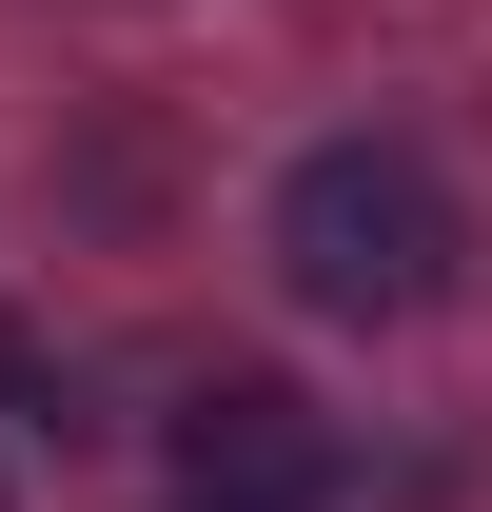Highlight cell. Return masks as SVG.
I'll use <instances>...</instances> for the list:
<instances>
[{
	"label": "cell",
	"mask_w": 492,
	"mask_h": 512,
	"mask_svg": "<svg viewBox=\"0 0 492 512\" xmlns=\"http://www.w3.org/2000/svg\"><path fill=\"white\" fill-rule=\"evenodd\" d=\"M178 473H197V512H296L315 473H335V434H315V394H276V375H197L178 394Z\"/></svg>",
	"instance_id": "7a4b0ae2"
},
{
	"label": "cell",
	"mask_w": 492,
	"mask_h": 512,
	"mask_svg": "<svg viewBox=\"0 0 492 512\" xmlns=\"http://www.w3.org/2000/svg\"><path fill=\"white\" fill-rule=\"evenodd\" d=\"M276 276H296L315 316L394 335V316H433L473 276V217H453V178H433L414 138H315L296 178H276Z\"/></svg>",
	"instance_id": "6da1fadb"
},
{
	"label": "cell",
	"mask_w": 492,
	"mask_h": 512,
	"mask_svg": "<svg viewBox=\"0 0 492 512\" xmlns=\"http://www.w3.org/2000/svg\"><path fill=\"white\" fill-rule=\"evenodd\" d=\"M0 394H20V414H60V375H20V335H0ZM60 434H79V414H60Z\"/></svg>",
	"instance_id": "3957f363"
}]
</instances>
